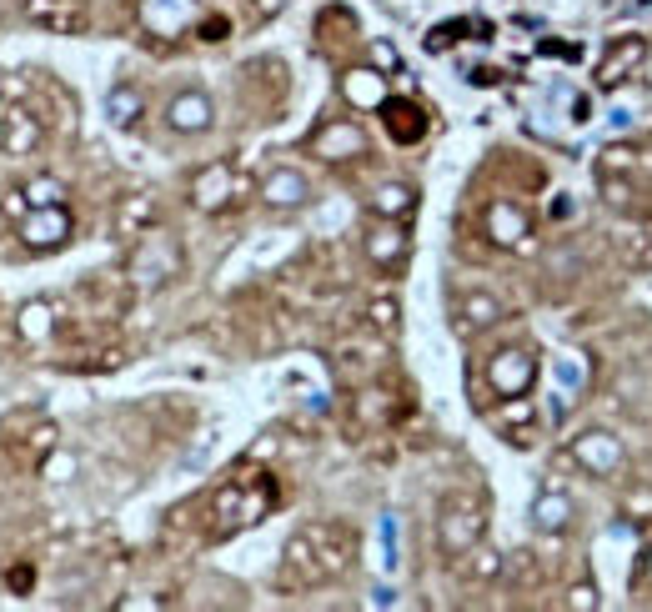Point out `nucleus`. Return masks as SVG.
I'll return each instance as SVG.
<instances>
[{
    "label": "nucleus",
    "instance_id": "obj_1",
    "mask_svg": "<svg viewBox=\"0 0 652 612\" xmlns=\"http://www.w3.org/2000/svg\"><path fill=\"white\" fill-rule=\"evenodd\" d=\"M357 537L342 522H311L286 542V562H281V587H316L332 582L352 567Z\"/></svg>",
    "mask_w": 652,
    "mask_h": 612
},
{
    "label": "nucleus",
    "instance_id": "obj_2",
    "mask_svg": "<svg viewBox=\"0 0 652 612\" xmlns=\"http://www.w3.org/2000/svg\"><path fill=\"white\" fill-rule=\"evenodd\" d=\"M487 507H482V497H467V492H457V497H447L442 502V517H437V542H442V552L447 557H467L477 542H482V527H487V517H482Z\"/></svg>",
    "mask_w": 652,
    "mask_h": 612
},
{
    "label": "nucleus",
    "instance_id": "obj_3",
    "mask_svg": "<svg viewBox=\"0 0 652 612\" xmlns=\"http://www.w3.org/2000/svg\"><path fill=\"white\" fill-rule=\"evenodd\" d=\"M181 271V246H176V236H166V231H141L136 236V251H131V281L136 286H166L171 276Z\"/></svg>",
    "mask_w": 652,
    "mask_h": 612
},
{
    "label": "nucleus",
    "instance_id": "obj_4",
    "mask_svg": "<svg viewBox=\"0 0 652 612\" xmlns=\"http://www.w3.org/2000/svg\"><path fill=\"white\" fill-rule=\"evenodd\" d=\"M21 241L31 251H56L71 241V211L66 206H31L21 216Z\"/></svg>",
    "mask_w": 652,
    "mask_h": 612
},
{
    "label": "nucleus",
    "instance_id": "obj_5",
    "mask_svg": "<svg viewBox=\"0 0 652 612\" xmlns=\"http://www.w3.org/2000/svg\"><path fill=\"white\" fill-rule=\"evenodd\" d=\"M532 377H537V362H532L522 347L497 352V357H492V367H487V382H492V392H497V397H527Z\"/></svg>",
    "mask_w": 652,
    "mask_h": 612
},
{
    "label": "nucleus",
    "instance_id": "obj_6",
    "mask_svg": "<svg viewBox=\"0 0 652 612\" xmlns=\"http://www.w3.org/2000/svg\"><path fill=\"white\" fill-rule=\"evenodd\" d=\"M362 151H367V136H362L357 121H326L311 136V156H321V161H352Z\"/></svg>",
    "mask_w": 652,
    "mask_h": 612
},
{
    "label": "nucleus",
    "instance_id": "obj_7",
    "mask_svg": "<svg viewBox=\"0 0 652 612\" xmlns=\"http://www.w3.org/2000/svg\"><path fill=\"white\" fill-rule=\"evenodd\" d=\"M26 21H36L41 31H56V36H81L86 31V11L76 0H26Z\"/></svg>",
    "mask_w": 652,
    "mask_h": 612
},
{
    "label": "nucleus",
    "instance_id": "obj_8",
    "mask_svg": "<svg viewBox=\"0 0 652 612\" xmlns=\"http://www.w3.org/2000/svg\"><path fill=\"white\" fill-rule=\"evenodd\" d=\"M231 191H236V171H231L226 161L201 166L196 181H191V201H196L201 211H221V206H231Z\"/></svg>",
    "mask_w": 652,
    "mask_h": 612
},
{
    "label": "nucleus",
    "instance_id": "obj_9",
    "mask_svg": "<svg viewBox=\"0 0 652 612\" xmlns=\"http://www.w3.org/2000/svg\"><path fill=\"white\" fill-rule=\"evenodd\" d=\"M41 146V121L31 111H6L0 116V151L6 156H31Z\"/></svg>",
    "mask_w": 652,
    "mask_h": 612
},
{
    "label": "nucleus",
    "instance_id": "obj_10",
    "mask_svg": "<svg viewBox=\"0 0 652 612\" xmlns=\"http://www.w3.org/2000/svg\"><path fill=\"white\" fill-rule=\"evenodd\" d=\"M377 111H382V126L392 131V141L412 146V141L427 136V116H422V106H412V101H392V96H387Z\"/></svg>",
    "mask_w": 652,
    "mask_h": 612
},
{
    "label": "nucleus",
    "instance_id": "obj_11",
    "mask_svg": "<svg viewBox=\"0 0 652 612\" xmlns=\"http://www.w3.org/2000/svg\"><path fill=\"white\" fill-rule=\"evenodd\" d=\"M166 121H171V131L196 136V131H206V126H211V101H206L201 91H181V96H171Z\"/></svg>",
    "mask_w": 652,
    "mask_h": 612
},
{
    "label": "nucleus",
    "instance_id": "obj_12",
    "mask_svg": "<svg viewBox=\"0 0 652 612\" xmlns=\"http://www.w3.org/2000/svg\"><path fill=\"white\" fill-rule=\"evenodd\" d=\"M261 201L266 206H301L306 201V176L301 171H291V166H276V171H266V181H261Z\"/></svg>",
    "mask_w": 652,
    "mask_h": 612
},
{
    "label": "nucleus",
    "instance_id": "obj_13",
    "mask_svg": "<svg viewBox=\"0 0 652 612\" xmlns=\"http://www.w3.org/2000/svg\"><path fill=\"white\" fill-rule=\"evenodd\" d=\"M642 56H647V46H642L637 36H632V41H617V46L607 51V61L597 66V86H602V91H612L627 71H637V66H642Z\"/></svg>",
    "mask_w": 652,
    "mask_h": 612
},
{
    "label": "nucleus",
    "instance_id": "obj_14",
    "mask_svg": "<svg viewBox=\"0 0 652 612\" xmlns=\"http://www.w3.org/2000/svg\"><path fill=\"white\" fill-rule=\"evenodd\" d=\"M577 457H582L597 477H607V472H617V462H622V442L607 437V432H582V437H577Z\"/></svg>",
    "mask_w": 652,
    "mask_h": 612
},
{
    "label": "nucleus",
    "instance_id": "obj_15",
    "mask_svg": "<svg viewBox=\"0 0 652 612\" xmlns=\"http://www.w3.org/2000/svg\"><path fill=\"white\" fill-rule=\"evenodd\" d=\"M191 16H196L191 0H146V6H141V21H146L151 31H161V36L186 31V21H191Z\"/></svg>",
    "mask_w": 652,
    "mask_h": 612
},
{
    "label": "nucleus",
    "instance_id": "obj_16",
    "mask_svg": "<svg viewBox=\"0 0 652 612\" xmlns=\"http://www.w3.org/2000/svg\"><path fill=\"white\" fill-rule=\"evenodd\" d=\"M487 231H492L497 246H522V241H527V211L512 206V201H497V206L487 211Z\"/></svg>",
    "mask_w": 652,
    "mask_h": 612
},
{
    "label": "nucleus",
    "instance_id": "obj_17",
    "mask_svg": "<svg viewBox=\"0 0 652 612\" xmlns=\"http://www.w3.org/2000/svg\"><path fill=\"white\" fill-rule=\"evenodd\" d=\"M151 226H156V196H126V201L116 206V236L136 241V236L151 231Z\"/></svg>",
    "mask_w": 652,
    "mask_h": 612
},
{
    "label": "nucleus",
    "instance_id": "obj_18",
    "mask_svg": "<svg viewBox=\"0 0 652 612\" xmlns=\"http://www.w3.org/2000/svg\"><path fill=\"white\" fill-rule=\"evenodd\" d=\"M342 96H347L352 106H362V111H377V106L387 101L382 71H377V66H372V71H347V81H342Z\"/></svg>",
    "mask_w": 652,
    "mask_h": 612
},
{
    "label": "nucleus",
    "instance_id": "obj_19",
    "mask_svg": "<svg viewBox=\"0 0 652 612\" xmlns=\"http://www.w3.org/2000/svg\"><path fill=\"white\" fill-rule=\"evenodd\" d=\"M367 256H372L377 266H402V256H407V236H402V226L382 216V226L367 236Z\"/></svg>",
    "mask_w": 652,
    "mask_h": 612
},
{
    "label": "nucleus",
    "instance_id": "obj_20",
    "mask_svg": "<svg viewBox=\"0 0 652 612\" xmlns=\"http://www.w3.org/2000/svg\"><path fill=\"white\" fill-rule=\"evenodd\" d=\"M532 522H537L542 532H562V527L572 522V497H567V492H542V497L532 502Z\"/></svg>",
    "mask_w": 652,
    "mask_h": 612
},
{
    "label": "nucleus",
    "instance_id": "obj_21",
    "mask_svg": "<svg viewBox=\"0 0 652 612\" xmlns=\"http://www.w3.org/2000/svg\"><path fill=\"white\" fill-rule=\"evenodd\" d=\"M372 206H377V216H387V221H407L412 206H417V191L402 186V181H392V186H382V191L372 196Z\"/></svg>",
    "mask_w": 652,
    "mask_h": 612
},
{
    "label": "nucleus",
    "instance_id": "obj_22",
    "mask_svg": "<svg viewBox=\"0 0 652 612\" xmlns=\"http://www.w3.org/2000/svg\"><path fill=\"white\" fill-rule=\"evenodd\" d=\"M106 116H111V126H136L141 121V91L136 86H111L106 91Z\"/></svg>",
    "mask_w": 652,
    "mask_h": 612
},
{
    "label": "nucleus",
    "instance_id": "obj_23",
    "mask_svg": "<svg viewBox=\"0 0 652 612\" xmlns=\"http://www.w3.org/2000/svg\"><path fill=\"white\" fill-rule=\"evenodd\" d=\"M502 317V306H497V296H487V291H472L467 301H462V332H482V327H492Z\"/></svg>",
    "mask_w": 652,
    "mask_h": 612
},
{
    "label": "nucleus",
    "instance_id": "obj_24",
    "mask_svg": "<svg viewBox=\"0 0 652 612\" xmlns=\"http://www.w3.org/2000/svg\"><path fill=\"white\" fill-rule=\"evenodd\" d=\"M16 327H21L26 342H46V337L56 332V317H51V306H46V301H31V306H21Z\"/></svg>",
    "mask_w": 652,
    "mask_h": 612
},
{
    "label": "nucleus",
    "instance_id": "obj_25",
    "mask_svg": "<svg viewBox=\"0 0 652 612\" xmlns=\"http://www.w3.org/2000/svg\"><path fill=\"white\" fill-rule=\"evenodd\" d=\"M61 196H66V186H61L56 176H36V181H26V201H31V206H61Z\"/></svg>",
    "mask_w": 652,
    "mask_h": 612
},
{
    "label": "nucleus",
    "instance_id": "obj_26",
    "mask_svg": "<svg viewBox=\"0 0 652 612\" xmlns=\"http://www.w3.org/2000/svg\"><path fill=\"white\" fill-rule=\"evenodd\" d=\"M497 422L512 427V432H527V427H532V402H527V397H507V407L497 412Z\"/></svg>",
    "mask_w": 652,
    "mask_h": 612
},
{
    "label": "nucleus",
    "instance_id": "obj_27",
    "mask_svg": "<svg viewBox=\"0 0 652 612\" xmlns=\"http://www.w3.org/2000/svg\"><path fill=\"white\" fill-rule=\"evenodd\" d=\"M41 472H46L51 482H71V472H76V457H71V452H51V457L41 462Z\"/></svg>",
    "mask_w": 652,
    "mask_h": 612
},
{
    "label": "nucleus",
    "instance_id": "obj_28",
    "mask_svg": "<svg viewBox=\"0 0 652 612\" xmlns=\"http://www.w3.org/2000/svg\"><path fill=\"white\" fill-rule=\"evenodd\" d=\"M402 557H397V517H382V567L392 572Z\"/></svg>",
    "mask_w": 652,
    "mask_h": 612
},
{
    "label": "nucleus",
    "instance_id": "obj_29",
    "mask_svg": "<svg viewBox=\"0 0 652 612\" xmlns=\"http://www.w3.org/2000/svg\"><path fill=\"white\" fill-rule=\"evenodd\" d=\"M397 312H402V306H397L392 296H382V301H372L367 317H372V327H387V332H392V327H397Z\"/></svg>",
    "mask_w": 652,
    "mask_h": 612
},
{
    "label": "nucleus",
    "instance_id": "obj_30",
    "mask_svg": "<svg viewBox=\"0 0 652 612\" xmlns=\"http://www.w3.org/2000/svg\"><path fill=\"white\" fill-rule=\"evenodd\" d=\"M462 31H467L462 21H452V26H437V31L427 36V51H447V46H452V41H457Z\"/></svg>",
    "mask_w": 652,
    "mask_h": 612
},
{
    "label": "nucleus",
    "instance_id": "obj_31",
    "mask_svg": "<svg viewBox=\"0 0 652 612\" xmlns=\"http://www.w3.org/2000/svg\"><path fill=\"white\" fill-rule=\"evenodd\" d=\"M627 166H632V151H622V146H607V151H602V176L627 171Z\"/></svg>",
    "mask_w": 652,
    "mask_h": 612
},
{
    "label": "nucleus",
    "instance_id": "obj_32",
    "mask_svg": "<svg viewBox=\"0 0 652 612\" xmlns=\"http://www.w3.org/2000/svg\"><path fill=\"white\" fill-rule=\"evenodd\" d=\"M472 557H477V562H472V577H497V572H502V557H497V552H477V547H472Z\"/></svg>",
    "mask_w": 652,
    "mask_h": 612
},
{
    "label": "nucleus",
    "instance_id": "obj_33",
    "mask_svg": "<svg viewBox=\"0 0 652 612\" xmlns=\"http://www.w3.org/2000/svg\"><path fill=\"white\" fill-rule=\"evenodd\" d=\"M372 66H377V71H397V66H402V61H397V46L377 41V46H372Z\"/></svg>",
    "mask_w": 652,
    "mask_h": 612
},
{
    "label": "nucleus",
    "instance_id": "obj_34",
    "mask_svg": "<svg viewBox=\"0 0 652 612\" xmlns=\"http://www.w3.org/2000/svg\"><path fill=\"white\" fill-rule=\"evenodd\" d=\"M226 31H231V26L216 16V21H206V26H201V41H226Z\"/></svg>",
    "mask_w": 652,
    "mask_h": 612
},
{
    "label": "nucleus",
    "instance_id": "obj_35",
    "mask_svg": "<svg viewBox=\"0 0 652 612\" xmlns=\"http://www.w3.org/2000/svg\"><path fill=\"white\" fill-rule=\"evenodd\" d=\"M26 211H31L26 191H11V196H6V216H26Z\"/></svg>",
    "mask_w": 652,
    "mask_h": 612
},
{
    "label": "nucleus",
    "instance_id": "obj_36",
    "mask_svg": "<svg viewBox=\"0 0 652 612\" xmlns=\"http://www.w3.org/2000/svg\"><path fill=\"white\" fill-rule=\"evenodd\" d=\"M567 602H572V607H597V592H592V587H572Z\"/></svg>",
    "mask_w": 652,
    "mask_h": 612
},
{
    "label": "nucleus",
    "instance_id": "obj_37",
    "mask_svg": "<svg viewBox=\"0 0 652 612\" xmlns=\"http://www.w3.org/2000/svg\"><path fill=\"white\" fill-rule=\"evenodd\" d=\"M392 602H397L392 587H372V607H392Z\"/></svg>",
    "mask_w": 652,
    "mask_h": 612
},
{
    "label": "nucleus",
    "instance_id": "obj_38",
    "mask_svg": "<svg viewBox=\"0 0 652 612\" xmlns=\"http://www.w3.org/2000/svg\"><path fill=\"white\" fill-rule=\"evenodd\" d=\"M271 11H281V0H261V16H271Z\"/></svg>",
    "mask_w": 652,
    "mask_h": 612
},
{
    "label": "nucleus",
    "instance_id": "obj_39",
    "mask_svg": "<svg viewBox=\"0 0 652 612\" xmlns=\"http://www.w3.org/2000/svg\"><path fill=\"white\" fill-rule=\"evenodd\" d=\"M647 577H652V557H647Z\"/></svg>",
    "mask_w": 652,
    "mask_h": 612
}]
</instances>
